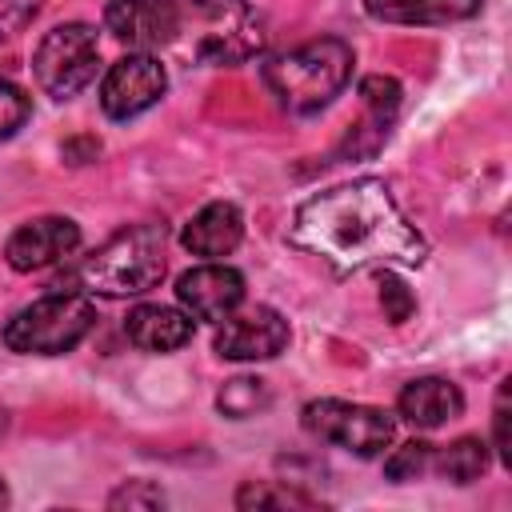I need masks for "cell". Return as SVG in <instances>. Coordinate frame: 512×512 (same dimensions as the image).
Masks as SVG:
<instances>
[{"mask_svg": "<svg viewBox=\"0 0 512 512\" xmlns=\"http://www.w3.org/2000/svg\"><path fill=\"white\" fill-rule=\"evenodd\" d=\"M164 92H168L164 64L152 60L148 52H136V56H124L108 68V76L100 84V108L112 120H132V116L148 112Z\"/></svg>", "mask_w": 512, "mask_h": 512, "instance_id": "cell-8", "label": "cell"}, {"mask_svg": "<svg viewBox=\"0 0 512 512\" xmlns=\"http://www.w3.org/2000/svg\"><path fill=\"white\" fill-rule=\"evenodd\" d=\"M104 24L120 44H128L136 52H152V48H164L176 40L180 8H176V0H108Z\"/></svg>", "mask_w": 512, "mask_h": 512, "instance_id": "cell-10", "label": "cell"}, {"mask_svg": "<svg viewBox=\"0 0 512 512\" xmlns=\"http://www.w3.org/2000/svg\"><path fill=\"white\" fill-rule=\"evenodd\" d=\"M28 112H32V104H28L24 88H16L12 80L0 76V140H8L16 128H24Z\"/></svg>", "mask_w": 512, "mask_h": 512, "instance_id": "cell-22", "label": "cell"}, {"mask_svg": "<svg viewBox=\"0 0 512 512\" xmlns=\"http://www.w3.org/2000/svg\"><path fill=\"white\" fill-rule=\"evenodd\" d=\"M244 236V216L236 204L228 200H212L204 204L180 232V244L192 252V256H204V260H224L228 252H236Z\"/></svg>", "mask_w": 512, "mask_h": 512, "instance_id": "cell-13", "label": "cell"}, {"mask_svg": "<svg viewBox=\"0 0 512 512\" xmlns=\"http://www.w3.org/2000/svg\"><path fill=\"white\" fill-rule=\"evenodd\" d=\"M4 504H8V488L0 484V508H4Z\"/></svg>", "mask_w": 512, "mask_h": 512, "instance_id": "cell-27", "label": "cell"}, {"mask_svg": "<svg viewBox=\"0 0 512 512\" xmlns=\"http://www.w3.org/2000/svg\"><path fill=\"white\" fill-rule=\"evenodd\" d=\"M80 248V228L76 220L68 216H40V220H28L20 224L8 244H4V256L16 272H40L48 264H60L64 256H72Z\"/></svg>", "mask_w": 512, "mask_h": 512, "instance_id": "cell-11", "label": "cell"}, {"mask_svg": "<svg viewBox=\"0 0 512 512\" xmlns=\"http://www.w3.org/2000/svg\"><path fill=\"white\" fill-rule=\"evenodd\" d=\"M164 248L168 232L164 224H132L120 228L112 240H104L84 264L72 272V292L92 296H140L164 280Z\"/></svg>", "mask_w": 512, "mask_h": 512, "instance_id": "cell-2", "label": "cell"}, {"mask_svg": "<svg viewBox=\"0 0 512 512\" xmlns=\"http://www.w3.org/2000/svg\"><path fill=\"white\" fill-rule=\"evenodd\" d=\"M432 468H436L444 480H452V484H472V480H480L484 468H488V444L476 440V436H460V440H452L448 448L432 452Z\"/></svg>", "mask_w": 512, "mask_h": 512, "instance_id": "cell-18", "label": "cell"}, {"mask_svg": "<svg viewBox=\"0 0 512 512\" xmlns=\"http://www.w3.org/2000/svg\"><path fill=\"white\" fill-rule=\"evenodd\" d=\"M268 400H272V396H268V384H264V380H256V376H236V380H228V384L220 388V396H216L220 412H224V416H232V420L256 416Z\"/></svg>", "mask_w": 512, "mask_h": 512, "instance_id": "cell-19", "label": "cell"}, {"mask_svg": "<svg viewBox=\"0 0 512 512\" xmlns=\"http://www.w3.org/2000/svg\"><path fill=\"white\" fill-rule=\"evenodd\" d=\"M292 236L336 272L420 264L428 252L424 236L404 220L388 184L376 176H360L304 200L296 208Z\"/></svg>", "mask_w": 512, "mask_h": 512, "instance_id": "cell-1", "label": "cell"}, {"mask_svg": "<svg viewBox=\"0 0 512 512\" xmlns=\"http://www.w3.org/2000/svg\"><path fill=\"white\" fill-rule=\"evenodd\" d=\"M432 444H424V440H412V444H404V448H396L388 460H384V472L392 476V480H420L428 468H432Z\"/></svg>", "mask_w": 512, "mask_h": 512, "instance_id": "cell-21", "label": "cell"}, {"mask_svg": "<svg viewBox=\"0 0 512 512\" xmlns=\"http://www.w3.org/2000/svg\"><path fill=\"white\" fill-rule=\"evenodd\" d=\"M288 320L268 308L256 304L248 312H228L224 324L216 328V352L224 360H272L288 348Z\"/></svg>", "mask_w": 512, "mask_h": 512, "instance_id": "cell-9", "label": "cell"}, {"mask_svg": "<svg viewBox=\"0 0 512 512\" xmlns=\"http://www.w3.org/2000/svg\"><path fill=\"white\" fill-rule=\"evenodd\" d=\"M400 416L416 428H440L464 412V392L444 376H420L400 392Z\"/></svg>", "mask_w": 512, "mask_h": 512, "instance_id": "cell-14", "label": "cell"}, {"mask_svg": "<svg viewBox=\"0 0 512 512\" xmlns=\"http://www.w3.org/2000/svg\"><path fill=\"white\" fill-rule=\"evenodd\" d=\"M352 64H356V56L344 40L320 36V40H308V44L268 60L264 84L280 100V108L304 116V112L332 104V96H340V88L352 76Z\"/></svg>", "mask_w": 512, "mask_h": 512, "instance_id": "cell-3", "label": "cell"}, {"mask_svg": "<svg viewBox=\"0 0 512 512\" xmlns=\"http://www.w3.org/2000/svg\"><path fill=\"white\" fill-rule=\"evenodd\" d=\"M304 428L352 456H380L392 444V416L352 400H312L304 404Z\"/></svg>", "mask_w": 512, "mask_h": 512, "instance_id": "cell-7", "label": "cell"}, {"mask_svg": "<svg viewBox=\"0 0 512 512\" xmlns=\"http://www.w3.org/2000/svg\"><path fill=\"white\" fill-rule=\"evenodd\" d=\"M96 324V308L84 292H52L40 296L36 304L20 308L4 324V344L20 356H60L72 352Z\"/></svg>", "mask_w": 512, "mask_h": 512, "instance_id": "cell-4", "label": "cell"}, {"mask_svg": "<svg viewBox=\"0 0 512 512\" xmlns=\"http://www.w3.org/2000/svg\"><path fill=\"white\" fill-rule=\"evenodd\" d=\"M360 100H364V120L360 132H372V144H380L400 112V84L392 76H364L360 80Z\"/></svg>", "mask_w": 512, "mask_h": 512, "instance_id": "cell-17", "label": "cell"}, {"mask_svg": "<svg viewBox=\"0 0 512 512\" xmlns=\"http://www.w3.org/2000/svg\"><path fill=\"white\" fill-rule=\"evenodd\" d=\"M484 0H364V12L384 24H452L480 12Z\"/></svg>", "mask_w": 512, "mask_h": 512, "instance_id": "cell-16", "label": "cell"}, {"mask_svg": "<svg viewBox=\"0 0 512 512\" xmlns=\"http://www.w3.org/2000/svg\"><path fill=\"white\" fill-rule=\"evenodd\" d=\"M160 504H164V492L148 480H128L108 496V508H160Z\"/></svg>", "mask_w": 512, "mask_h": 512, "instance_id": "cell-24", "label": "cell"}, {"mask_svg": "<svg viewBox=\"0 0 512 512\" xmlns=\"http://www.w3.org/2000/svg\"><path fill=\"white\" fill-rule=\"evenodd\" d=\"M236 508H316V500L288 484H244L236 492Z\"/></svg>", "mask_w": 512, "mask_h": 512, "instance_id": "cell-20", "label": "cell"}, {"mask_svg": "<svg viewBox=\"0 0 512 512\" xmlns=\"http://www.w3.org/2000/svg\"><path fill=\"white\" fill-rule=\"evenodd\" d=\"M124 328H128V340L144 352H176L192 340V316L168 304H136Z\"/></svg>", "mask_w": 512, "mask_h": 512, "instance_id": "cell-15", "label": "cell"}, {"mask_svg": "<svg viewBox=\"0 0 512 512\" xmlns=\"http://www.w3.org/2000/svg\"><path fill=\"white\" fill-rule=\"evenodd\" d=\"M380 304H384V312H388L392 324H404V320L412 316V308H416V300H412V292L404 288V280L392 276L388 268H384V276H380Z\"/></svg>", "mask_w": 512, "mask_h": 512, "instance_id": "cell-23", "label": "cell"}, {"mask_svg": "<svg viewBox=\"0 0 512 512\" xmlns=\"http://www.w3.org/2000/svg\"><path fill=\"white\" fill-rule=\"evenodd\" d=\"M192 52L212 64H240L264 44V24L248 0H192L188 12Z\"/></svg>", "mask_w": 512, "mask_h": 512, "instance_id": "cell-5", "label": "cell"}, {"mask_svg": "<svg viewBox=\"0 0 512 512\" xmlns=\"http://www.w3.org/2000/svg\"><path fill=\"white\" fill-rule=\"evenodd\" d=\"M496 452L508 464V380L500 388V404H496Z\"/></svg>", "mask_w": 512, "mask_h": 512, "instance_id": "cell-26", "label": "cell"}, {"mask_svg": "<svg viewBox=\"0 0 512 512\" xmlns=\"http://www.w3.org/2000/svg\"><path fill=\"white\" fill-rule=\"evenodd\" d=\"M44 0H0V40L16 36L36 12H40Z\"/></svg>", "mask_w": 512, "mask_h": 512, "instance_id": "cell-25", "label": "cell"}, {"mask_svg": "<svg viewBox=\"0 0 512 512\" xmlns=\"http://www.w3.org/2000/svg\"><path fill=\"white\" fill-rule=\"evenodd\" d=\"M176 300L196 320H224L244 300V276L236 268H228V264L208 260L200 268H188L176 280Z\"/></svg>", "mask_w": 512, "mask_h": 512, "instance_id": "cell-12", "label": "cell"}, {"mask_svg": "<svg viewBox=\"0 0 512 512\" xmlns=\"http://www.w3.org/2000/svg\"><path fill=\"white\" fill-rule=\"evenodd\" d=\"M100 64V44L96 32L88 24H56L52 32H44V40L32 52V72L36 84L52 96V100H72Z\"/></svg>", "mask_w": 512, "mask_h": 512, "instance_id": "cell-6", "label": "cell"}]
</instances>
